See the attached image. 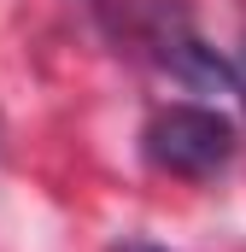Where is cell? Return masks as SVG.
<instances>
[{
  "label": "cell",
  "instance_id": "cell-3",
  "mask_svg": "<svg viewBox=\"0 0 246 252\" xmlns=\"http://www.w3.org/2000/svg\"><path fill=\"white\" fill-rule=\"evenodd\" d=\"M106 252H164V247H153V241H112Z\"/></svg>",
  "mask_w": 246,
  "mask_h": 252
},
{
  "label": "cell",
  "instance_id": "cell-2",
  "mask_svg": "<svg viewBox=\"0 0 246 252\" xmlns=\"http://www.w3.org/2000/svg\"><path fill=\"white\" fill-rule=\"evenodd\" d=\"M229 70H235V94H241V100H246V47H241V53H235V64H229Z\"/></svg>",
  "mask_w": 246,
  "mask_h": 252
},
{
  "label": "cell",
  "instance_id": "cell-1",
  "mask_svg": "<svg viewBox=\"0 0 246 252\" xmlns=\"http://www.w3.org/2000/svg\"><path fill=\"white\" fill-rule=\"evenodd\" d=\"M141 147H147V158L164 176L205 182V176H217L235 158V129H229L223 112H211V106H164V112H153Z\"/></svg>",
  "mask_w": 246,
  "mask_h": 252
}]
</instances>
